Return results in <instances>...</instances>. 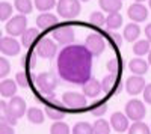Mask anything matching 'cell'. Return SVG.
Masks as SVG:
<instances>
[{
    "label": "cell",
    "mask_w": 151,
    "mask_h": 134,
    "mask_svg": "<svg viewBox=\"0 0 151 134\" xmlns=\"http://www.w3.org/2000/svg\"><path fill=\"white\" fill-rule=\"evenodd\" d=\"M71 134H94L92 131V124L86 122V120H80L76 122V125L71 130Z\"/></svg>",
    "instance_id": "4dcf8cb0"
},
{
    "label": "cell",
    "mask_w": 151,
    "mask_h": 134,
    "mask_svg": "<svg viewBox=\"0 0 151 134\" xmlns=\"http://www.w3.org/2000/svg\"><path fill=\"white\" fill-rule=\"evenodd\" d=\"M106 68H107V71L110 72V74H119V69H121V62H119V59L118 57H113V59H110L109 62H107V65H106Z\"/></svg>",
    "instance_id": "74e56055"
},
{
    "label": "cell",
    "mask_w": 151,
    "mask_h": 134,
    "mask_svg": "<svg viewBox=\"0 0 151 134\" xmlns=\"http://www.w3.org/2000/svg\"><path fill=\"white\" fill-rule=\"evenodd\" d=\"M21 51V44L15 39L12 38V36H3L2 39H0V53L5 54V56H18Z\"/></svg>",
    "instance_id": "7c38bea8"
},
{
    "label": "cell",
    "mask_w": 151,
    "mask_h": 134,
    "mask_svg": "<svg viewBox=\"0 0 151 134\" xmlns=\"http://www.w3.org/2000/svg\"><path fill=\"white\" fill-rule=\"evenodd\" d=\"M101 92L104 93H113L116 89V83H118V76L116 74H107L101 78Z\"/></svg>",
    "instance_id": "7402d4cb"
},
{
    "label": "cell",
    "mask_w": 151,
    "mask_h": 134,
    "mask_svg": "<svg viewBox=\"0 0 151 134\" xmlns=\"http://www.w3.org/2000/svg\"><path fill=\"white\" fill-rule=\"evenodd\" d=\"M145 86H147V83H145L142 76H132L125 80V91L132 96H136L141 92H144Z\"/></svg>",
    "instance_id": "4fadbf2b"
},
{
    "label": "cell",
    "mask_w": 151,
    "mask_h": 134,
    "mask_svg": "<svg viewBox=\"0 0 151 134\" xmlns=\"http://www.w3.org/2000/svg\"><path fill=\"white\" fill-rule=\"evenodd\" d=\"M150 50H151V44L147 39H137V41L133 42V53L136 56L142 57V56L148 54Z\"/></svg>",
    "instance_id": "484cf974"
},
{
    "label": "cell",
    "mask_w": 151,
    "mask_h": 134,
    "mask_svg": "<svg viewBox=\"0 0 151 134\" xmlns=\"http://www.w3.org/2000/svg\"><path fill=\"white\" fill-rule=\"evenodd\" d=\"M17 93V83L15 80H11V78H6V80H2L0 81V95L3 98H12L15 96Z\"/></svg>",
    "instance_id": "44dd1931"
},
{
    "label": "cell",
    "mask_w": 151,
    "mask_h": 134,
    "mask_svg": "<svg viewBox=\"0 0 151 134\" xmlns=\"http://www.w3.org/2000/svg\"><path fill=\"white\" fill-rule=\"evenodd\" d=\"M56 66L59 77L71 84H83L92 78V54L80 44H70L60 50Z\"/></svg>",
    "instance_id": "6da1fadb"
},
{
    "label": "cell",
    "mask_w": 151,
    "mask_h": 134,
    "mask_svg": "<svg viewBox=\"0 0 151 134\" xmlns=\"http://www.w3.org/2000/svg\"><path fill=\"white\" fill-rule=\"evenodd\" d=\"M122 15L119 14V12H112V14H109L106 17V27L109 30H118L121 26H122Z\"/></svg>",
    "instance_id": "d4e9b609"
},
{
    "label": "cell",
    "mask_w": 151,
    "mask_h": 134,
    "mask_svg": "<svg viewBox=\"0 0 151 134\" xmlns=\"http://www.w3.org/2000/svg\"><path fill=\"white\" fill-rule=\"evenodd\" d=\"M0 134H15L14 125L8 122H0Z\"/></svg>",
    "instance_id": "60d3db41"
},
{
    "label": "cell",
    "mask_w": 151,
    "mask_h": 134,
    "mask_svg": "<svg viewBox=\"0 0 151 134\" xmlns=\"http://www.w3.org/2000/svg\"><path fill=\"white\" fill-rule=\"evenodd\" d=\"M35 80V77H32L30 78V76H29V72L27 71H20V72H17V76H15V83H17V86H20V88H30V84H32V81Z\"/></svg>",
    "instance_id": "f546056e"
},
{
    "label": "cell",
    "mask_w": 151,
    "mask_h": 134,
    "mask_svg": "<svg viewBox=\"0 0 151 134\" xmlns=\"http://www.w3.org/2000/svg\"><path fill=\"white\" fill-rule=\"evenodd\" d=\"M14 8L9 2H0V21H8L12 17Z\"/></svg>",
    "instance_id": "e575fe53"
},
{
    "label": "cell",
    "mask_w": 151,
    "mask_h": 134,
    "mask_svg": "<svg viewBox=\"0 0 151 134\" xmlns=\"http://www.w3.org/2000/svg\"><path fill=\"white\" fill-rule=\"evenodd\" d=\"M35 53L42 59H52L58 53V44L50 38H41L35 44Z\"/></svg>",
    "instance_id": "ba28073f"
},
{
    "label": "cell",
    "mask_w": 151,
    "mask_h": 134,
    "mask_svg": "<svg viewBox=\"0 0 151 134\" xmlns=\"http://www.w3.org/2000/svg\"><path fill=\"white\" fill-rule=\"evenodd\" d=\"M50 134H71V130L64 120H55L53 125L50 127Z\"/></svg>",
    "instance_id": "d6a6232c"
},
{
    "label": "cell",
    "mask_w": 151,
    "mask_h": 134,
    "mask_svg": "<svg viewBox=\"0 0 151 134\" xmlns=\"http://www.w3.org/2000/svg\"><path fill=\"white\" fill-rule=\"evenodd\" d=\"M142 95H144V101H145L147 104H150V105H151V83L145 86V89H144Z\"/></svg>",
    "instance_id": "b9f144b4"
},
{
    "label": "cell",
    "mask_w": 151,
    "mask_h": 134,
    "mask_svg": "<svg viewBox=\"0 0 151 134\" xmlns=\"http://www.w3.org/2000/svg\"><path fill=\"white\" fill-rule=\"evenodd\" d=\"M109 124L112 127V130H115L116 133H125L129 131V118L125 116V113L122 112H115L110 116Z\"/></svg>",
    "instance_id": "9a60e30c"
},
{
    "label": "cell",
    "mask_w": 151,
    "mask_h": 134,
    "mask_svg": "<svg viewBox=\"0 0 151 134\" xmlns=\"http://www.w3.org/2000/svg\"><path fill=\"white\" fill-rule=\"evenodd\" d=\"M11 72V63L6 57H0V78H6Z\"/></svg>",
    "instance_id": "f35d334b"
},
{
    "label": "cell",
    "mask_w": 151,
    "mask_h": 134,
    "mask_svg": "<svg viewBox=\"0 0 151 134\" xmlns=\"http://www.w3.org/2000/svg\"><path fill=\"white\" fill-rule=\"evenodd\" d=\"M40 41V29L38 27H27L21 35V45L30 48Z\"/></svg>",
    "instance_id": "e0dca14e"
},
{
    "label": "cell",
    "mask_w": 151,
    "mask_h": 134,
    "mask_svg": "<svg viewBox=\"0 0 151 134\" xmlns=\"http://www.w3.org/2000/svg\"><path fill=\"white\" fill-rule=\"evenodd\" d=\"M0 122H8L11 125H17V122H18L17 119H14L9 115L8 103H5L3 100H0Z\"/></svg>",
    "instance_id": "f1b7e54d"
},
{
    "label": "cell",
    "mask_w": 151,
    "mask_h": 134,
    "mask_svg": "<svg viewBox=\"0 0 151 134\" xmlns=\"http://www.w3.org/2000/svg\"><path fill=\"white\" fill-rule=\"evenodd\" d=\"M141 36V27L137 23H129L127 26L124 27V32H122V39H125L127 42H134L139 39Z\"/></svg>",
    "instance_id": "d6986e66"
},
{
    "label": "cell",
    "mask_w": 151,
    "mask_h": 134,
    "mask_svg": "<svg viewBox=\"0 0 151 134\" xmlns=\"http://www.w3.org/2000/svg\"><path fill=\"white\" fill-rule=\"evenodd\" d=\"M127 15L133 23H144L148 18V8L144 6L142 3H133L127 9Z\"/></svg>",
    "instance_id": "5bb4252c"
},
{
    "label": "cell",
    "mask_w": 151,
    "mask_h": 134,
    "mask_svg": "<svg viewBox=\"0 0 151 134\" xmlns=\"http://www.w3.org/2000/svg\"><path fill=\"white\" fill-rule=\"evenodd\" d=\"M8 110H9V115L14 118V119H21L27 112V104L24 101V98L21 96H12L8 103Z\"/></svg>",
    "instance_id": "8fae6325"
},
{
    "label": "cell",
    "mask_w": 151,
    "mask_h": 134,
    "mask_svg": "<svg viewBox=\"0 0 151 134\" xmlns=\"http://www.w3.org/2000/svg\"><path fill=\"white\" fill-rule=\"evenodd\" d=\"M134 2H136V3H144L145 0H134Z\"/></svg>",
    "instance_id": "bcb514c9"
},
{
    "label": "cell",
    "mask_w": 151,
    "mask_h": 134,
    "mask_svg": "<svg viewBox=\"0 0 151 134\" xmlns=\"http://www.w3.org/2000/svg\"><path fill=\"white\" fill-rule=\"evenodd\" d=\"M98 6L101 11L112 14V12H119L122 8V0H98Z\"/></svg>",
    "instance_id": "603a6c76"
},
{
    "label": "cell",
    "mask_w": 151,
    "mask_h": 134,
    "mask_svg": "<svg viewBox=\"0 0 151 134\" xmlns=\"http://www.w3.org/2000/svg\"><path fill=\"white\" fill-rule=\"evenodd\" d=\"M80 2H89V0H80Z\"/></svg>",
    "instance_id": "681fc988"
},
{
    "label": "cell",
    "mask_w": 151,
    "mask_h": 134,
    "mask_svg": "<svg viewBox=\"0 0 151 134\" xmlns=\"http://www.w3.org/2000/svg\"><path fill=\"white\" fill-rule=\"evenodd\" d=\"M89 110H91V113H92L94 116L100 118V116H103V115L107 112V104H106V103H98V104L92 105Z\"/></svg>",
    "instance_id": "ab89813d"
},
{
    "label": "cell",
    "mask_w": 151,
    "mask_h": 134,
    "mask_svg": "<svg viewBox=\"0 0 151 134\" xmlns=\"http://www.w3.org/2000/svg\"><path fill=\"white\" fill-rule=\"evenodd\" d=\"M110 130H112L110 124L107 122L106 119H103V118H98L95 122L92 124L94 134H110Z\"/></svg>",
    "instance_id": "4316f807"
},
{
    "label": "cell",
    "mask_w": 151,
    "mask_h": 134,
    "mask_svg": "<svg viewBox=\"0 0 151 134\" xmlns=\"http://www.w3.org/2000/svg\"><path fill=\"white\" fill-rule=\"evenodd\" d=\"M147 56H148V59H147V62H148V65L151 66V50L148 51V54H147Z\"/></svg>",
    "instance_id": "f6af8a7d"
},
{
    "label": "cell",
    "mask_w": 151,
    "mask_h": 134,
    "mask_svg": "<svg viewBox=\"0 0 151 134\" xmlns=\"http://www.w3.org/2000/svg\"><path fill=\"white\" fill-rule=\"evenodd\" d=\"M144 33H145V36H147V41L151 44V23H148L147 26H145V29H144Z\"/></svg>",
    "instance_id": "ee69618b"
},
{
    "label": "cell",
    "mask_w": 151,
    "mask_h": 134,
    "mask_svg": "<svg viewBox=\"0 0 151 134\" xmlns=\"http://www.w3.org/2000/svg\"><path fill=\"white\" fill-rule=\"evenodd\" d=\"M82 5L80 0H58L56 12L64 20H74L80 15Z\"/></svg>",
    "instance_id": "3957f363"
},
{
    "label": "cell",
    "mask_w": 151,
    "mask_h": 134,
    "mask_svg": "<svg viewBox=\"0 0 151 134\" xmlns=\"http://www.w3.org/2000/svg\"><path fill=\"white\" fill-rule=\"evenodd\" d=\"M6 33L8 36H12V38H17V36H21L23 32L27 29V18L26 15H14V17H11L8 21H6Z\"/></svg>",
    "instance_id": "8992f818"
},
{
    "label": "cell",
    "mask_w": 151,
    "mask_h": 134,
    "mask_svg": "<svg viewBox=\"0 0 151 134\" xmlns=\"http://www.w3.org/2000/svg\"><path fill=\"white\" fill-rule=\"evenodd\" d=\"M36 26L40 30H50L58 26V17L52 12H41L36 17Z\"/></svg>",
    "instance_id": "2e32d148"
},
{
    "label": "cell",
    "mask_w": 151,
    "mask_h": 134,
    "mask_svg": "<svg viewBox=\"0 0 151 134\" xmlns=\"http://www.w3.org/2000/svg\"><path fill=\"white\" fill-rule=\"evenodd\" d=\"M85 47L88 48V51H89L92 56H100L104 48H106V42L103 39V36L100 33H91L86 36V41H85Z\"/></svg>",
    "instance_id": "30bf717a"
},
{
    "label": "cell",
    "mask_w": 151,
    "mask_h": 134,
    "mask_svg": "<svg viewBox=\"0 0 151 134\" xmlns=\"http://www.w3.org/2000/svg\"><path fill=\"white\" fill-rule=\"evenodd\" d=\"M110 39L115 42L116 45H121L122 44V36L118 35V33H110Z\"/></svg>",
    "instance_id": "7bdbcfd3"
},
{
    "label": "cell",
    "mask_w": 151,
    "mask_h": 134,
    "mask_svg": "<svg viewBox=\"0 0 151 134\" xmlns=\"http://www.w3.org/2000/svg\"><path fill=\"white\" fill-rule=\"evenodd\" d=\"M35 84H36L38 92H41L44 96H47V95H52L56 91L59 80L55 72L47 71V72H41V74H38L35 77Z\"/></svg>",
    "instance_id": "7a4b0ae2"
},
{
    "label": "cell",
    "mask_w": 151,
    "mask_h": 134,
    "mask_svg": "<svg viewBox=\"0 0 151 134\" xmlns=\"http://www.w3.org/2000/svg\"><path fill=\"white\" fill-rule=\"evenodd\" d=\"M67 108L65 105L59 103L56 98H55V95H47V98H45V116L50 118V119H53V120H62L65 116H67Z\"/></svg>",
    "instance_id": "5b68a950"
},
{
    "label": "cell",
    "mask_w": 151,
    "mask_h": 134,
    "mask_svg": "<svg viewBox=\"0 0 151 134\" xmlns=\"http://www.w3.org/2000/svg\"><path fill=\"white\" fill-rule=\"evenodd\" d=\"M89 23L92 24V26H95V27H101V26H104V23H106V17H104V14L101 11H95V12H92V14L89 15Z\"/></svg>",
    "instance_id": "d590c367"
},
{
    "label": "cell",
    "mask_w": 151,
    "mask_h": 134,
    "mask_svg": "<svg viewBox=\"0 0 151 134\" xmlns=\"http://www.w3.org/2000/svg\"><path fill=\"white\" fill-rule=\"evenodd\" d=\"M147 115V107L141 100H130L127 104H125V116L129 118V120H133V122H139L142 120Z\"/></svg>",
    "instance_id": "52a82bcc"
},
{
    "label": "cell",
    "mask_w": 151,
    "mask_h": 134,
    "mask_svg": "<svg viewBox=\"0 0 151 134\" xmlns=\"http://www.w3.org/2000/svg\"><path fill=\"white\" fill-rule=\"evenodd\" d=\"M26 116H27V120L30 124H35V125H40L44 122V112L41 110L40 107H29L27 112H26Z\"/></svg>",
    "instance_id": "cb8c5ba5"
},
{
    "label": "cell",
    "mask_w": 151,
    "mask_h": 134,
    "mask_svg": "<svg viewBox=\"0 0 151 134\" xmlns=\"http://www.w3.org/2000/svg\"><path fill=\"white\" fill-rule=\"evenodd\" d=\"M36 57H38V56H36V53H35V51H29L26 56H24L23 63H24V68H26L27 71L35 68V65H36Z\"/></svg>",
    "instance_id": "8d00e7d4"
},
{
    "label": "cell",
    "mask_w": 151,
    "mask_h": 134,
    "mask_svg": "<svg viewBox=\"0 0 151 134\" xmlns=\"http://www.w3.org/2000/svg\"><path fill=\"white\" fill-rule=\"evenodd\" d=\"M148 62L144 60L142 57H134L129 62V69L133 72L134 76H144L148 72Z\"/></svg>",
    "instance_id": "ffe728a7"
},
{
    "label": "cell",
    "mask_w": 151,
    "mask_h": 134,
    "mask_svg": "<svg viewBox=\"0 0 151 134\" xmlns=\"http://www.w3.org/2000/svg\"><path fill=\"white\" fill-rule=\"evenodd\" d=\"M101 93V83L95 78H89L83 84V95L86 98H97Z\"/></svg>",
    "instance_id": "ac0fdd59"
},
{
    "label": "cell",
    "mask_w": 151,
    "mask_h": 134,
    "mask_svg": "<svg viewBox=\"0 0 151 134\" xmlns=\"http://www.w3.org/2000/svg\"><path fill=\"white\" fill-rule=\"evenodd\" d=\"M14 8L20 12L21 15H29L33 11L32 0H14Z\"/></svg>",
    "instance_id": "83f0119b"
},
{
    "label": "cell",
    "mask_w": 151,
    "mask_h": 134,
    "mask_svg": "<svg viewBox=\"0 0 151 134\" xmlns=\"http://www.w3.org/2000/svg\"><path fill=\"white\" fill-rule=\"evenodd\" d=\"M56 0H33V6L41 11V12H48L56 8Z\"/></svg>",
    "instance_id": "836d02e7"
},
{
    "label": "cell",
    "mask_w": 151,
    "mask_h": 134,
    "mask_svg": "<svg viewBox=\"0 0 151 134\" xmlns=\"http://www.w3.org/2000/svg\"><path fill=\"white\" fill-rule=\"evenodd\" d=\"M148 8L151 9V0H148Z\"/></svg>",
    "instance_id": "7dc6e473"
},
{
    "label": "cell",
    "mask_w": 151,
    "mask_h": 134,
    "mask_svg": "<svg viewBox=\"0 0 151 134\" xmlns=\"http://www.w3.org/2000/svg\"><path fill=\"white\" fill-rule=\"evenodd\" d=\"M129 134H151V128L139 120V122H133L130 127H129Z\"/></svg>",
    "instance_id": "1f68e13d"
},
{
    "label": "cell",
    "mask_w": 151,
    "mask_h": 134,
    "mask_svg": "<svg viewBox=\"0 0 151 134\" xmlns=\"http://www.w3.org/2000/svg\"><path fill=\"white\" fill-rule=\"evenodd\" d=\"M3 38V36H2V30H0V39H2Z\"/></svg>",
    "instance_id": "c3c4849f"
},
{
    "label": "cell",
    "mask_w": 151,
    "mask_h": 134,
    "mask_svg": "<svg viewBox=\"0 0 151 134\" xmlns=\"http://www.w3.org/2000/svg\"><path fill=\"white\" fill-rule=\"evenodd\" d=\"M62 104L70 112H80L88 107V98L83 93L77 92H65L62 95Z\"/></svg>",
    "instance_id": "277c9868"
},
{
    "label": "cell",
    "mask_w": 151,
    "mask_h": 134,
    "mask_svg": "<svg viewBox=\"0 0 151 134\" xmlns=\"http://www.w3.org/2000/svg\"><path fill=\"white\" fill-rule=\"evenodd\" d=\"M122 2H124V0H122Z\"/></svg>",
    "instance_id": "f907efd6"
},
{
    "label": "cell",
    "mask_w": 151,
    "mask_h": 134,
    "mask_svg": "<svg viewBox=\"0 0 151 134\" xmlns=\"http://www.w3.org/2000/svg\"><path fill=\"white\" fill-rule=\"evenodd\" d=\"M52 36L53 39L59 44H64V45H70L74 42V38H76V33H74V29L68 24H60V26H56L52 32Z\"/></svg>",
    "instance_id": "9c48e42d"
}]
</instances>
